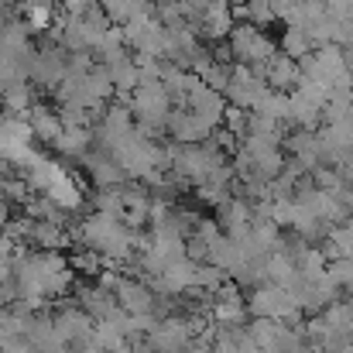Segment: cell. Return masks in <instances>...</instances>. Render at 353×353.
<instances>
[{
    "mask_svg": "<svg viewBox=\"0 0 353 353\" xmlns=\"http://www.w3.org/2000/svg\"><path fill=\"white\" fill-rule=\"evenodd\" d=\"M213 130H216V127H213L210 120H203L196 110H189V107H179V110L168 114V134L175 137V144H199V141H206Z\"/></svg>",
    "mask_w": 353,
    "mask_h": 353,
    "instance_id": "cell-3",
    "label": "cell"
},
{
    "mask_svg": "<svg viewBox=\"0 0 353 353\" xmlns=\"http://www.w3.org/2000/svg\"><path fill=\"white\" fill-rule=\"evenodd\" d=\"M93 326H97V319H93L83 305H69V309H62V312L55 316V330H59V336H62L65 343H79L83 336L93 333Z\"/></svg>",
    "mask_w": 353,
    "mask_h": 353,
    "instance_id": "cell-7",
    "label": "cell"
},
{
    "mask_svg": "<svg viewBox=\"0 0 353 353\" xmlns=\"http://www.w3.org/2000/svg\"><path fill=\"white\" fill-rule=\"evenodd\" d=\"M230 31H234V3L230 0H210L206 10H203L199 34L210 38V41H223V38H230Z\"/></svg>",
    "mask_w": 353,
    "mask_h": 353,
    "instance_id": "cell-5",
    "label": "cell"
},
{
    "mask_svg": "<svg viewBox=\"0 0 353 353\" xmlns=\"http://www.w3.org/2000/svg\"><path fill=\"white\" fill-rule=\"evenodd\" d=\"M257 72L268 79L271 90H281V93H292V90L305 79V76H302V65H299L292 55H285V52L274 55L268 65H257Z\"/></svg>",
    "mask_w": 353,
    "mask_h": 353,
    "instance_id": "cell-4",
    "label": "cell"
},
{
    "mask_svg": "<svg viewBox=\"0 0 353 353\" xmlns=\"http://www.w3.org/2000/svg\"><path fill=\"white\" fill-rule=\"evenodd\" d=\"M268 93V79L257 72V69H250V65H236L234 76H230V86H227V100L234 103V107H243V110H254L257 107V100Z\"/></svg>",
    "mask_w": 353,
    "mask_h": 353,
    "instance_id": "cell-2",
    "label": "cell"
},
{
    "mask_svg": "<svg viewBox=\"0 0 353 353\" xmlns=\"http://www.w3.org/2000/svg\"><path fill=\"white\" fill-rule=\"evenodd\" d=\"M323 254H326L330 261H333V257H353V220L330 227V234H326V250H323Z\"/></svg>",
    "mask_w": 353,
    "mask_h": 353,
    "instance_id": "cell-9",
    "label": "cell"
},
{
    "mask_svg": "<svg viewBox=\"0 0 353 353\" xmlns=\"http://www.w3.org/2000/svg\"><path fill=\"white\" fill-rule=\"evenodd\" d=\"M319 45H316V38H312V31L309 28H302V24H288L285 28V34H281V52L285 55H292L295 62H302L305 55H312Z\"/></svg>",
    "mask_w": 353,
    "mask_h": 353,
    "instance_id": "cell-8",
    "label": "cell"
},
{
    "mask_svg": "<svg viewBox=\"0 0 353 353\" xmlns=\"http://www.w3.org/2000/svg\"><path fill=\"white\" fill-rule=\"evenodd\" d=\"M114 295H117V302L130 316H137V312H154V292H151V285H148L144 278H120Z\"/></svg>",
    "mask_w": 353,
    "mask_h": 353,
    "instance_id": "cell-6",
    "label": "cell"
},
{
    "mask_svg": "<svg viewBox=\"0 0 353 353\" xmlns=\"http://www.w3.org/2000/svg\"><path fill=\"white\" fill-rule=\"evenodd\" d=\"M247 21L257 24V28H264V24L278 21V14H274L271 0H247Z\"/></svg>",
    "mask_w": 353,
    "mask_h": 353,
    "instance_id": "cell-10",
    "label": "cell"
},
{
    "mask_svg": "<svg viewBox=\"0 0 353 353\" xmlns=\"http://www.w3.org/2000/svg\"><path fill=\"white\" fill-rule=\"evenodd\" d=\"M230 52H234V59L240 65H250V69L268 65V62L278 55V52H274V41H271L257 24H250V21L234 24V31H230Z\"/></svg>",
    "mask_w": 353,
    "mask_h": 353,
    "instance_id": "cell-1",
    "label": "cell"
}]
</instances>
